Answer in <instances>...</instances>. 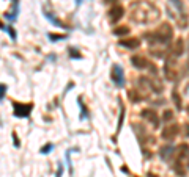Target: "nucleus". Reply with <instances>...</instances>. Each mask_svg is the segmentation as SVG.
<instances>
[{
  "instance_id": "f257e3e1",
  "label": "nucleus",
  "mask_w": 189,
  "mask_h": 177,
  "mask_svg": "<svg viewBox=\"0 0 189 177\" xmlns=\"http://www.w3.org/2000/svg\"><path fill=\"white\" fill-rule=\"evenodd\" d=\"M172 27L169 25V24H162L154 33H153V36H154V41L156 43H167V41H170V38H172Z\"/></svg>"
},
{
  "instance_id": "f03ea898",
  "label": "nucleus",
  "mask_w": 189,
  "mask_h": 177,
  "mask_svg": "<svg viewBox=\"0 0 189 177\" xmlns=\"http://www.w3.org/2000/svg\"><path fill=\"white\" fill-rule=\"evenodd\" d=\"M112 80H114V83L117 85V86H123L125 85V75H123V69H122V66H118V64H115L114 68H112Z\"/></svg>"
},
{
  "instance_id": "7ed1b4c3",
  "label": "nucleus",
  "mask_w": 189,
  "mask_h": 177,
  "mask_svg": "<svg viewBox=\"0 0 189 177\" xmlns=\"http://www.w3.org/2000/svg\"><path fill=\"white\" fill-rule=\"evenodd\" d=\"M33 105L32 104H14V114L19 116V118H27L32 111Z\"/></svg>"
},
{
  "instance_id": "20e7f679",
  "label": "nucleus",
  "mask_w": 189,
  "mask_h": 177,
  "mask_svg": "<svg viewBox=\"0 0 189 177\" xmlns=\"http://www.w3.org/2000/svg\"><path fill=\"white\" fill-rule=\"evenodd\" d=\"M178 133V125H167L164 130H162V138L164 139H173Z\"/></svg>"
},
{
  "instance_id": "39448f33",
  "label": "nucleus",
  "mask_w": 189,
  "mask_h": 177,
  "mask_svg": "<svg viewBox=\"0 0 189 177\" xmlns=\"http://www.w3.org/2000/svg\"><path fill=\"white\" fill-rule=\"evenodd\" d=\"M122 16H123V8H122V7H114V8L109 11V19H111L112 24L118 22V21L122 19Z\"/></svg>"
},
{
  "instance_id": "423d86ee",
  "label": "nucleus",
  "mask_w": 189,
  "mask_h": 177,
  "mask_svg": "<svg viewBox=\"0 0 189 177\" xmlns=\"http://www.w3.org/2000/svg\"><path fill=\"white\" fill-rule=\"evenodd\" d=\"M131 63L137 68V69H147V68H150V63H148V60L147 58H143V57H132L131 58Z\"/></svg>"
},
{
  "instance_id": "0eeeda50",
  "label": "nucleus",
  "mask_w": 189,
  "mask_h": 177,
  "mask_svg": "<svg viewBox=\"0 0 189 177\" xmlns=\"http://www.w3.org/2000/svg\"><path fill=\"white\" fill-rule=\"evenodd\" d=\"M120 46L123 47H128V49H137L140 46V41L137 38H126V39H122L120 41Z\"/></svg>"
},
{
  "instance_id": "6e6552de",
  "label": "nucleus",
  "mask_w": 189,
  "mask_h": 177,
  "mask_svg": "<svg viewBox=\"0 0 189 177\" xmlns=\"http://www.w3.org/2000/svg\"><path fill=\"white\" fill-rule=\"evenodd\" d=\"M142 116H143L147 121L153 122V125H156V127H158L159 119H158V114H156L154 111H151V110H143V111H142Z\"/></svg>"
},
{
  "instance_id": "1a4fd4ad",
  "label": "nucleus",
  "mask_w": 189,
  "mask_h": 177,
  "mask_svg": "<svg viewBox=\"0 0 189 177\" xmlns=\"http://www.w3.org/2000/svg\"><path fill=\"white\" fill-rule=\"evenodd\" d=\"M183 49H184L183 39H176V41H175V46H173V53H175V55H181V53H183Z\"/></svg>"
},
{
  "instance_id": "9d476101",
  "label": "nucleus",
  "mask_w": 189,
  "mask_h": 177,
  "mask_svg": "<svg viewBox=\"0 0 189 177\" xmlns=\"http://www.w3.org/2000/svg\"><path fill=\"white\" fill-rule=\"evenodd\" d=\"M114 33H115L117 36H123V35H128V33H129V28H128V27H118V28L114 30Z\"/></svg>"
},
{
  "instance_id": "9b49d317",
  "label": "nucleus",
  "mask_w": 189,
  "mask_h": 177,
  "mask_svg": "<svg viewBox=\"0 0 189 177\" xmlns=\"http://www.w3.org/2000/svg\"><path fill=\"white\" fill-rule=\"evenodd\" d=\"M159 154H161V157H162V158H165V160H167V158H169V155H172V147H162V150H161Z\"/></svg>"
},
{
  "instance_id": "f8f14e48",
  "label": "nucleus",
  "mask_w": 189,
  "mask_h": 177,
  "mask_svg": "<svg viewBox=\"0 0 189 177\" xmlns=\"http://www.w3.org/2000/svg\"><path fill=\"white\" fill-rule=\"evenodd\" d=\"M129 97H131L134 102H140V99H142V97L137 94V91H129Z\"/></svg>"
},
{
  "instance_id": "ddd939ff",
  "label": "nucleus",
  "mask_w": 189,
  "mask_h": 177,
  "mask_svg": "<svg viewBox=\"0 0 189 177\" xmlns=\"http://www.w3.org/2000/svg\"><path fill=\"white\" fill-rule=\"evenodd\" d=\"M51 41H60V39H65L66 36L65 35H49Z\"/></svg>"
},
{
  "instance_id": "4468645a",
  "label": "nucleus",
  "mask_w": 189,
  "mask_h": 177,
  "mask_svg": "<svg viewBox=\"0 0 189 177\" xmlns=\"http://www.w3.org/2000/svg\"><path fill=\"white\" fill-rule=\"evenodd\" d=\"M5 93H7V85H3V83H0V100L3 99Z\"/></svg>"
},
{
  "instance_id": "2eb2a0df",
  "label": "nucleus",
  "mask_w": 189,
  "mask_h": 177,
  "mask_svg": "<svg viewBox=\"0 0 189 177\" xmlns=\"http://www.w3.org/2000/svg\"><path fill=\"white\" fill-rule=\"evenodd\" d=\"M52 147H54L52 144H46V146H43V149H41V154H49Z\"/></svg>"
},
{
  "instance_id": "dca6fc26",
  "label": "nucleus",
  "mask_w": 189,
  "mask_h": 177,
  "mask_svg": "<svg viewBox=\"0 0 189 177\" xmlns=\"http://www.w3.org/2000/svg\"><path fill=\"white\" fill-rule=\"evenodd\" d=\"M69 55H71L73 58H82V55H80L79 52H76V49H71V50H69Z\"/></svg>"
},
{
  "instance_id": "f3484780",
  "label": "nucleus",
  "mask_w": 189,
  "mask_h": 177,
  "mask_svg": "<svg viewBox=\"0 0 189 177\" xmlns=\"http://www.w3.org/2000/svg\"><path fill=\"white\" fill-rule=\"evenodd\" d=\"M173 99H175V104H176V107L180 108V107H181V104H180V96H178L176 93H173Z\"/></svg>"
},
{
  "instance_id": "a211bd4d",
  "label": "nucleus",
  "mask_w": 189,
  "mask_h": 177,
  "mask_svg": "<svg viewBox=\"0 0 189 177\" xmlns=\"http://www.w3.org/2000/svg\"><path fill=\"white\" fill-rule=\"evenodd\" d=\"M172 116H173V114H172V111H169V110H167V111H165V114H164V119H165V121H169V119H172Z\"/></svg>"
},
{
  "instance_id": "6ab92c4d",
  "label": "nucleus",
  "mask_w": 189,
  "mask_h": 177,
  "mask_svg": "<svg viewBox=\"0 0 189 177\" xmlns=\"http://www.w3.org/2000/svg\"><path fill=\"white\" fill-rule=\"evenodd\" d=\"M13 138H14V146H16V147H19V141H18V135H16V133H13Z\"/></svg>"
},
{
  "instance_id": "aec40b11",
  "label": "nucleus",
  "mask_w": 189,
  "mask_h": 177,
  "mask_svg": "<svg viewBox=\"0 0 189 177\" xmlns=\"http://www.w3.org/2000/svg\"><path fill=\"white\" fill-rule=\"evenodd\" d=\"M62 172H63V168H62V164L58 166V172H57V177H62Z\"/></svg>"
},
{
  "instance_id": "412c9836",
  "label": "nucleus",
  "mask_w": 189,
  "mask_h": 177,
  "mask_svg": "<svg viewBox=\"0 0 189 177\" xmlns=\"http://www.w3.org/2000/svg\"><path fill=\"white\" fill-rule=\"evenodd\" d=\"M184 132H186V135H189V125L187 124H184Z\"/></svg>"
},
{
  "instance_id": "4be33fe9",
  "label": "nucleus",
  "mask_w": 189,
  "mask_h": 177,
  "mask_svg": "<svg viewBox=\"0 0 189 177\" xmlns=\"http://www.w3.org/2000/svg\"><path fill=\"white\" fill-rule=\"evenodd\" d=\"M147 177H158V175H154V174H151V172H148V174H147Z\"/></svg>"
},
{
  "instance_id": "5701e85b",
  "label": "nucleus",
  "mask_w": 189,
  "mask_h": 177,
  "mask_svg": "<svg viewBox=\"0 0 189 177\" xmlns=\"http://www.w3.org/2000/svg\"><path fill=\"white\" fill-rule=\"evenodd\" d=\"M187 111H189V107H187Z\"/></svg>"
}]
</instances>
